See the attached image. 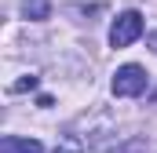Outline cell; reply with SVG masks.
<instances>
[{
    "label": "cell",
    "instance_id": "6",
    "mask_svg": "<svg viewBox=\"0 0 157 153\" xmlns=\"http://www.w3.org/2000/svg\"><path fill=\"white\" fill-rule=\"evenodd\" d=\"M33 88H37V76H26V80H15V84H11L15 95H18V91H33Z\"/></svg>",
    "mask_w": 157,
    "mask_h": 153
},
{
    "label": "cell",
    "instance_id": "1",
    "mask_svg": "<svg viewBox=\"0 0 157 153\" xmlns=\"http://www.w3.org/2000/svg\"><path fill=\"white\" fill-rule=\"evenodd\" d=\"M143 91H146V69L143 66L128 62V66H121L117 73H113V95L117 99H135Z\"/></svg>",
    "mask_w": 157,
    "mask_h": 153
},
{
    "label": "cell",
    "instance_id": "2",
    "mask_svg": "<svg viewBox=\"0 0 157 153\" xmlns=\"http://www.w3.org/2000/svg\"><path fill=\"white\" fill-rule=\"evenodd\" d=\"M139 37H143V15L139 11H124V15H117V22L110 26V44L113 47H128Z\"/></svg>",
    "mask_w": 157,
    "mask_h": 153
},
{
    "label": "cell",
    "instance_id": "7",
    "mask_svg": "<svg viewBox=\"0 0 157 153\" xmlns=\"http://www.w3.org/2000/svg\"><path fill=\"white\" fill-rule=\"evenodd\" d=\"M154 47H157V33H154Z\"/></svg>",
    "mask_w": 157,
    "mask_h": 153
},
{
    "label": "cell",
    "instance_id": "5",
    "mask_svg": "<svg viewBox=\"0 0 157 153\" xmlns=\"http://www.w3.org/2000/svg\"><path fill=\"white\" fill-rule=\"evenodd\" d=\"M51 153H84V142L73 139V135H66V139H59V142H55V150H51Z\"/></svg>",
    "mask_w": 157,
    "mask_h": 153
},
{
    "label": "cell",
    "instance_id": "4",
    "mask_svg": "<svg viewBox=\"0 0 157 153\" xmlns=\"http://www.w3.org/2000/svg\"><path fill=\"white\" fill-rule=\"evenodd\" d=\"M22 15L33 18V22H44V18L51 15V0H26V4H22Z\"/></svg>",
    "mask_w": 157,
    "mask_h": 153
},
{
    "label": "cell",
    "instance_id": "3",
    "mask_svg": "<svg viewBox=\"0 0 157 153\" xmlns=\"http://www.w3.org/2000/svg\"><path fill=\"white\" fill-rule=\"evenodd\" d=\"M0 150H4V153H44V146H40L37 139H18V135H7Z\"/></svg>",
    "mask_w": 157,
    "mask_h": 153
}]
</instances>
